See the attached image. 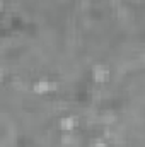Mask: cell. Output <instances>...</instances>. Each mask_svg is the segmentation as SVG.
<instances>
[{"instance_id": "obj_1", "label": "cell", "mask_w": 145, "mask_h": 147, "mask_svg": "<svg viewBox=\"0 0 145 147\" xmlns=\"http://www.w3.org/2000/svg\"><path fill=\"white\" fill-rule=\"evenodd\" d=\"M31 92L36 94V96H44V94H50L51 92V82L48 79H39L38 82L33 84L31 87Z\"/></svg>"}, {"instance_id": "obj_2", "label": "cell", "mask_w": 145, "mask_h": 147, "mask_svg": "<svg viewBox=\"0 0 145 147\" xmlns=\"http://www.w3.org/2000/svg\"><path fill=\"white\" fill-rule=\"evenodd\" d=\"M77 128V118L75 116H62L58 120V135L62 132H73Z\"/></svg>"}]
</instances>
